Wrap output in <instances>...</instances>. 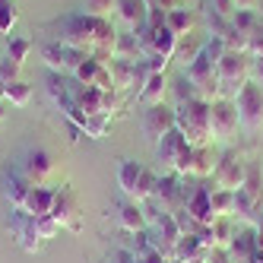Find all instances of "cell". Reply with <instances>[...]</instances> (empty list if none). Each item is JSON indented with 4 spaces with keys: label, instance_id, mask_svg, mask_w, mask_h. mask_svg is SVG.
<instances>
[{
    "label": "cell",
    "instance_id": "obj_1",
    "mask_svg": "<svg viewBox=\"0 0 263 263\" xmlns=\"http://www.w3.org/2000/svg\"><path fill=\"white\" fill-rule=\"evenodd\" d=\"M54 39L61 45H70L77 51L92 54L96 61L111 64L115 61V39L118 29L111 20H102V16H86V13H67L54 23Z\"/></svg>",
    "mask_w": 263,
    "mask_h": 263
},
{
    "label": "cell",
    "instance_id": "obj_2",
    "mask_svg": "<svg viewBox=\"0 0 263 263\" xmlns=\"http://www.w3.org/2000/svg\"><path fill=\"white\" fill-rule=\"evenodd\" d=\"M210 105H213V102H203V99H194V102L175 105V121H178V130L187 137V143H191V146H206V143L213 140Z\"/></svg>",
    "mask_w": 263,
    "mask_h": 263
},
{
    "label": "cell",
    "instance_id": "obj_3",
    "mask_svg": "<svg viewBox=\"0 0 263 263\" xmlns=\"http://www.w3.org/2000/svg\"><path fill=\"white\" fill-rule=\"evenodd\" d=\"M16 165H20V172L29 178L32 187H51L54 175H58V159L48 146H26Z\"/></svg>",
    "mask_w": 263,
    "mask_h": 263
},
{
    "label": "cell",
    "instance_id": "obj_4",
    "mask_svg": "<svg viewBox=\"0 0 263 263\" xmlns=\"http://www.w3.org/2000/svg\"><path fill=\"white\" fill-rule=\"evenodd\" d=\"M222 99H235L244 83H251V54L248 51H225L222 61L216 64Z\"/></svg>",
    "mask_w": 263,
    "mask_h": 263
},
{
    "label": "cell",
    "instance_id": "obj_5",
    "mask_svg": "<svg viewBox=\"0 0 263 263\" xmlns=\"http://www.w3.org/2000/svg\"><path fill=\"white\" fill-rule=\"evenodd\" d=\"M39 54H42V61L48 64L51 73H67V77H73V70H77L89 58L86 51H77V48H70V45H61L58 39H45L39 45Z\"/></svg>",
    "mask_w": 263,
    "mask_h": 263
},
{
    "label": "cell",
    "instance_id": "obj_6",
    "mask_svg": "<svg viewBox=\"0 0 263 263\" xmlns=\"http://www.w3.org/2000/svg\"><path fill=\"white\" fill-rule=\"evenodd\" d=\"M235 105H238V118L244 130H251V134L263 130V86L244 83L241 92L235 96Z\"/></svg>",
    "mask_w": 263,
    "mask_h": 263
},
{
    "label": "cell",
    "instance_id": "obj_7",
    "mask_svg": "<svg viewBox=\"0 0 263 263\" xmlns=\"http://www.w3.org/2000/svg\"><path fill=\"white\" fill-rule=\"evenodd\" d=\"M187 73V80H191L194 86H197V92H200V99L203 102H216V99H222V83H219V73H216V64L210 61V58H200L184 70Z\"/></svg>",
    "mask_w": 263,
    "mask_h": 263
},
{
    "label": "cell",
    "instance_id": "obj_8",
    "mask_svg": "<svg viewBox=\"0 0 263 263\" xmlns=\"http://www.w3.org/2000/svg\"><path fill=\"white\" fill-rule=\"evenodd\" d=\"M29 191H32V184L20 172V165H16V162H7L4 168H0V197L7 200L10 210H23Z\"/></svg>",
    "mask_w": 263,
    "mask_h": 263
},
{
    "label": "cell",
    "instance_id": "obj_9",
    "mask_svg": "<svg viewBox=\"0 0 263 263\" xmlns=\"http://www.w3.org/2000/svg\"><path fill=\"white\" fill-rule=\"evenodd\" d=\"M244 172H248V162H241V156L235 149H229V153L219 156L210 184L222 187V191H238V187H244Z\"/></svg>",
    "mask_w": 263,
    "mask_h": 263
},
{
    "label": "cell",
    "instance_id": "obj_10",
    "mask_svg": "<svg viewBox=\"0 0 263 263\" xmlns=\"http://www.w3.org/2000/svg\"><path fill=\"white\" fill-rule=\"evenodd\" d=\"M210 124H213V140H232L241 127L235 99H216L210 105Z\"/></svg>",
    "mask_w": 263,
    "mask_h": 263
},
{
    "label": "cell",
    "instance_id": "obj_11",
    "mask_svg": "<svg viewBox=\"0 0 263 263\" xmlns=\"http://www.w3.org/2000/svg\"><path fill=\"white\" fill-rule=\"evenodd\" d=\"M51 216L58 219L64 229L80 232V194L73 191L70 184L54 187V206H51Z\"/></svg>",
    "mask_w": 263,
    "mask_h": 263
},
{
    "label": "cell",
    "instance_id": "obj_12",
    "mask_svg": "<svg viewBox=\"0 0 263 263\" xmlns=\"http://www.w3.org/2000/svg\"><path fill=\"white\" fill-rule=\"evenodd\" d=\"M178 127V121H175V108L172 105H149L146 111H143V134H146V140H153V143H159L165 134H172V130Z\"/></svg>",
    "mask_w": 263,
    "mask_h": 263
},
{
    "label": "cell",
    "instance_id": "obj_13",
    "mask_svg": "<svg viewBox=\"0 0 263 263\" xmlns=\"http://www.w3.org/2000/svg\"><path fill=\"white\" fill-rule=\"evenodd\" d=\"M10 229H13V235H16V244L26 251V254H39L42 251V235H39V225H35V219L29 216V213H23V210H13V216H10Z\"/></svg>",
    "mask_w": 263,
    "mask_h": 263
},
{
    "label": "cell",
    "instance_id": "obj_14",
    "mask_svg": "<svg viewBox=\"0 0 263 263\" xmlns=\"http://www.w3.org/2000/svg\"><path fill=\"white\" fill-rule=\"evenodd\" d=\"M73 80L83 83V86H96V89H102V92H118V89H115V80H111L108 64L96 61L92 54H89V58H86L77 70H73Z\"/></svg>",
    "mask_w": 263,
    "mask_h": 263
},
{
    "label": "cell",
    "instance_id": "obj_15",
    "mask_svg": "<svg viewBox=\"0 0 263 263\" xmlns=\"http://www.w3.org/2000/svg\"><path fill=\"white\" fill-rule=\"evenodd\" d=\"M165 213H175L184 206V178L175 172H162L159 187H156V197H153Z\"/></svg>",
    "mask_w": 263,
    "mask_h": 263
},
{
    "label": "cell",
    "instance_id": "obj_16",
    "mask_svg": "<svg viewBox=\"0 0 263 263\" xmlns=\"http://www.w3.org/2000/svg\"><path fill=\"white\" fill-rule=\"evenodd\" d=\"M257 225H244V229H238V235L232 238V244L225 248V254H229V263H254L257 257Z\"/></svg>",
    "mask_w": 263,
    "mask_h": 263
},
{
    "label": "cell",
    "instance_id": "obj_17",
    "mask_svg": "<svg viewBox=\"0 0 263 263\" xmlns=\"http://www.w3.org/2000/svg\"><path fill=\"white\" fill-rule=\"evenodd\" d=\"M187 146H191V143H187V137L175 127L172 134H165L156 143V159H159V165L165 168V172H175V165H178V159H181V153H184Z\"/></svg>",
    "mask_w": 263,
    "mask_h": 263
},
{
    "label": "cell",
    "instance_id": "obj_18",
    "mask_svg": "<svg viewBox=\"0 0 263 263\" xmlns=\"http://www.w3.org/2000/svg\"><path fill=\"white\" fill-rule=\"evenodd\" d=\"M216 162H219V156H216V149L210 143H206V146H194V153H191V178H197V181L213 178Z\"/></svg>",
    "mask_w": 263,
    "mask_h": 263
},
{
    "label": "cell",
    "instance_id": "obj_19",
    "mask_svg": "<svg viewBox=\"0 0 263 263\" xmlns=\"http://www.w3.org/2000/svg\"><path fill=\"white\" fill-rule=\"evenodd\" d=\"M118 225L127 235H137L146 229V216H143V206L137 200H121L118 203Z\"/></svg>",
    "mask_w": 263,
    "mask_h": 263
},
{
    "label": "cell",
    "instance_id": "obj_20",
    "mask_svg": "<svg viewBox=\"0 0 263 263\" xmlns=\"http://www.w3.org/2000/svg\"><path fill=\"white\" fill-rule=\"evenodd\" d=\"M51 206H54V187H32L23 203V213H29L32 219H42L51 216Z\"/></svg>",
    "mask_w": 263,
    "mask_h": 263
},
{
    "label": "cell",
    "instance_id": "obj_21",
    "mask_svg": "<svg viewBox=\"0 0 263 263\" xmlns=\"http://www.w3.org/2000/svg\"><path fill=\"white\" fill-rule=\"evenodd\" d=\"M168 89H172V83H168L165 73H149V80H146V86L137 92V99H140L146 108H149V105H162L165 96H168Z\"/></svg>",
    "mask_w": 263,
    "mask_h": 263
},
{
    "label": "cell",
    "instance_id": "obj_22",
    "mask_svg": "<svg viewBox=\"0 0 263 263\" xmlns=\"http://www.w3.org/2000/svg\"><path fill=\"white\" fill-rule=\"evenodd\" d=\"M203 45H206V39H203V35H181V39H178V48H175V58H172V61H178V64L187 70V67H191V64L200 58V54H203Z\"/></svg>",
    "mask_w": 263,
    "mask_h": 263
},
{
    "label": "cell",
    "instance_id": "obj_23",
    "mask_svg": "<svg viewBox=\"0 0 263 263\" xmlns=\"http://www.w3.org/2000/svg\"><path fill=\"white\" fill-rule=\"evenodd\" d=\"M118 16H121V23L127 29H137L146 23V16H149V4L146 0H118Z\"/></svg>",
    "mask_w": 263,
    "mask_h": 263
},
{
    "label": "cell",
    "instance_id": "obj_24",
    "mask_svg": "<svg viewBox=\"0 0 263 263\" xmlns=\"http://www.w3.org/2000/svg\"><path fill=\"white\" fill-rule=\"evenodd\" d=\"M140 175H143V165H140V162H134V159H121V165H118V187L124 191L127 200L134 197Z\"/></svg>",
    "mask_w": 263,
    "mask_h": 263
},
{
    "label": "cell",
    "instance_id": "obj_25",
    "mask_svg": "<svg viewBox=\"0 0 263 263\" xmlns=\"http://www.w3.org/2000/svg\"><path fill=\"white\" fill-rule=\"evenodd\" d=\"M0 102H10L16 108H26L32 102V86L26 80H16V83H7L0 86Z\"/></svg>",
    "mask_w": 263,
    "mask_h": 263
},
{
    "label": "cell",
    "instance_id": "obj_26",
    "mask_svg": "<svg viewBox=\"0 0 263 263\" xmlns=\"http://www.w3.org/2000/svg\"><path fill=\"white\" fill-rule=\"evenodd\" d=\"M210 232H213V251H216V248H229V244H232V238L238 235V229H235V219H232V216H219V219H213Z\"/></svg>",
    "mask_w": 263,
    "mask_h": 263
},
{
    "label": "cell",
    "instance_id": "obj_27",
    "mask_svg": "<svg viewBox=\"0 0 263 263\" xmlns=\"http://www.w3.org/2000/svg\"><path fill=\"white\" fill-rule=\"evenodd\" d=\"M159 178H162V172H156V168H146V165H143V175H140L137 191H134V197H130V200H137V203L153 200V197H156V187H159Z\"/></svg>",
    "mask_w": 263,
    "mask_h": 263
},
{
    "label": "cell",
    "instance_id": "obj_28",
    "mask_svg": "<svg viewBox=\"0 0 263 263\" xmlns=\"http://www.w3.org/2000/svg\"><path fill=\"white\" fill-rule=\"evenodd\" d=\"M115 58H121V61H143V51H140V42H137L134 32H118Z\"/></svg>",
    "mask_w": 263,
    "mask_h": 263
},
{
    "label": "cell",
    "instance_id": "obj_29",
    "mask_svg": "<svg viewBox=\"0 0 263 263\" xmlns=\"http://www.w3.org/2000/svg\"><path fill=\"white\" fill-rule=\"evenodd\" d=\"M175 48H178V35L172 29H168V26L153 29V54H162V58L172 61L175 58Z\"/></svg>",
    "mask_w": 263,
    "mask_h": 263
},
{
    "label": "cell",
    "instance_id": "obj_30",
    "mask_svg": "<svg viewBox=\"0 0 263 263\" xmlns=\"http://www.w3.org/2000/svg\"><path fill=\"white\" fill-rule=\"evenodd\" d=\"M134 67H137V61H121V58H115L108 64V70H111V80H115V89L121 92V89H134Z\"/></svg>",
    "mask_w": 263,
    "mask_h": 263
},
{
    "label": "cell",
    "instance_id": "obj_31",
    "mask_svg": "<svg viewBox=\"0 0 263 263\" xmlns=\"http://www.w3.org/2000/svg\"><path fill=\"white\" fill-rule=\"evenodd\" d=\"M165 26L172 29L178 39H181V35H191V29H194V13L187 10V7H178V10H172V13L165 16Z\"/></svg>",
    "mask_w": 263,
    "mask_h": 263
},
{
    "label": "cell",
    "instance_id": "obj_32",
    "mask_svg": "<svg viewBox=\"0 0 263 263\" xmlns=\"http://www.w3.org/2000/svg\"><path fill=\"white\" fill-rule=\"evenodd\" d=\"M210 203H213V216H235V191H222L213 187L210 191Z\"/></svg>",
    "mask_w": 263,
    "mask_h": 263
},
{
    "label": "cell",
    "instance_id": "obj_33",
    "mask_svg": "<svg viewBox=\"0 0 263 263\" xmlns=\"http://www.w3.org/2000/svg\"><path fill=\"white\" fill-rule=\"evenodd\" d=\"M32 51H35V42L26 39V35H10V39H7V58H13V61L26 64Z\"/></svg>",
    "mask_w": 263,
    "mask_h": 263
},
{
    "label": "cell",
    "instance_id": "obj_34",
    "mask_svg": "<svg viewBox=\"0 0 263 263\" xmlns=\"http://www.w3.org/2000/svg\"><path fill=\"white\" fill-rule=\"evenodd\" d=\"M175 96V105H184V102H194V99H200V92H197V86L187 80V73H181V77L172 83V89H168Z\"/></svg>",
    "mask_w": 263,
    "mask_h": 263
},
{
    "label": "cell",
    "instance_id": "obj_35",
    "mask_svg": "<svg viewBox=\"0 0 263 263\" xmlns=\"http://www.w3.org/2000/svg\"><path fill=\"white\" fill-rule=\"evenodd\" d=\"M257 23H260V13L257 10H235L232 13V26L244 35H254L257 32Z\"/></svg>",
    "mask_w": 263,
    "mask_h": 263
},
{
    "label": "cell",
    "instance_id": "obj_36",
    "mask_svg": "<svg viewBox=\"0 0 263 263\" xmlns=\"http://www.w3.org/2000/svg\"><path fill=\"white\" fill-rule=\"evenodd\" d=\"M244 191L260 197L263 194V165L260 162H248V172H244Z\"/></svg>",
    "mask_w": 263,
    "mask_h": 263
},
{
    "label": "cell",
    "instance_id": "obj_37",
    "mask_svg": "<svg viewBox=\"0 0 263 263\" xmlns=\"http://www.w3.org/2000/svg\"><path fill=\"white\" fill-rule=\"evenodd\" d=\"M108 127H111V118H108V115H89L86 124H83V134H86L89 140H102V137L108 134Z\"/></svg>",
    "mask_w": 263,
    "mask_h": 263
},
{
    "label": "cell",
    "instance_id": "obj_38",
    "mask_svg": "<svg viewBox=\"0 0 263 263\" xmlns=\"http://www.w3.org/2000/svg\"><path fill=\"white\" fill-rule=\"evenodd\" d=\"M16 80H23V64L4 54V58H0V86L16 83Z\"/></svg>",
    "mask_w": 263,
    "mask_h": 263
},
{
    "label": "cell",
    "instance_id": "obj_39",
    "mask_svg": "<svg viewBox=\"0 0 263 263\" xmlns=\"http://www.w3.org/2000/svg\"><path fill=\"white\" fill-rule=\"evenodd\" d=\"M16 23H20V7H16V0H0V32H10Z\"/></svg>",
    "mask_w": 263,
    "mask_h": 263
},
{
    "label": "cell",
    "instance_id": "obj_40",
    "mask_svg": "<svg viewBox=\"0 0 263 263\" xmlns=\"http://www.w3.org/2000/svg\"><path fill=\"white\" fill-rule=\"evenodd\" d=\"M127 248L134 251L137 257H146V254H153V251H156V241H153V232H149V229L137 232V235H134V241H130Z\"/></svg>",
    "mask_w": 263,
    "mask_h": 263
},
{
    "label": "cell",
    "instance_id": "obj_41",
    "mask_svg": "<svg viewBox=\"0 0 263 263\" xmlns=\"http://www.w3.org/2000/svg\"><path fill=\"white\" fill-rule=\"evenodd\" d=\"M118 7V0H83V10L86 16H102V20H108V13Z\"/></svg>",
    "mask_w": 263,
    "mask_h": 263
},
{
    "label": "cell",
    "instance_id": "obj_42",
    "mask_svg": "<svg viewBox=\"0 0 263 263\" xmlns=\"http://www.w3.org/2000/svg\"><path fill=\"white\" fill-rule=\"evenodd\" d=\"M35 225H39V235L42 241H51V238H58L64 232V225L54 219V216H42V219H35Z\"/></svg>",
    "mask_w": 263,
    "mask_h": 263
},
{
    "label": "cell",
    "instance_id": "obj_43",
    "mask_svg": "<svg viewBox=\"0 0 263 263\" xmlns=\"http://www.w3.org/2000/svg\"><path fill=\"white\" fill-rule=\"evenodd\" d=\"M146 70L149 73H165L168 70V58H162V54H149V58H143Z\"/></svg>",
    "mask_w": 263,
    "mask_h": 263
},
{
    "label": "cell",
    "instance_id": "obj_44",
    "mask_svg": "<svg viewBox=\"0 0 263 263\" xmlns=\"http://www.w3.org/2000/svg\"><path fill=\"white\" fill-rule=\"evenodd\" d=\"M134 260H137V254L130 248H115L108 254V263H134Z\"/></svg>",
    "mask_w": 263,
    "mask_h": 263
},
{
    "label": "cell",
    "instance_id": "obj_45",
    "mask_svg": "<svg viewBox=\"0 0 263 263\" xmlns=\"http://www.w3.org/2000/svg\"><path fill=\"white\" fill-rule=\"evenodd\" d=\"M251 83L263 86V58H251Z\"/></svg>",
    "mask_w": 263,
    "mask_h": 263
},
{
    "label": "cell",
    "instance_id": "obj_46",
    "mask_svg": "<svg viewBox=\"0 0 263 263\" xmlns=\"http://www.w3.org/2000/svg\"><path fill=\"white\" fill-rule=\"evenodd\" d=\"M213 10L222 16H232L235 13V0H213Z\"/></svg>",
    "mask_w": 263,
    "mask_h": 263
},
{
    "label": "cell",
    "instance_id": "obj_47",
    "mask_svg": "<svg viewBox=\"0 0 263 263\" xmlns=\"http://www.w3.org/2000/svg\"><path fill=\"white\" fill-rule=\"evenodd\" d=\"M156 7L165 10V13H172V10H178V7H184V4H181V0H156Z\"/></svg>",
    "mask_w": 263,
    "mask_h": 263
},
{
    "label": "cell",
    "instance_id": "obj_48",
    "mask_svg": "<svg viewBox=\"0 0 263 263\" xmlns=\"http://www.w3.org/2000/svg\"><path fill=\"white\" fill-rule=\"evenodd\" d=\"M235 10H257V0H235Z\"/></svg>",
    "mask_w": 263,
    "mask_h": 263
},
{
    "label": "cell",
    "instance_id": "obj_49",
    "mask_svg": "<svg viewBox=\"0 0 263 263\" xmlns=\"http://www.w3.org/2000/svg\"><path fill=\"white\" fill-rule=\"evenodd\" d=\"M257 241H260V244H263V216H260V219H257Z\"/></svg>",
    "mask_w": 263,
    "mask_h": 263
},
{
    "label": "cell",
    "instance_id": "obj_50",
    "mask_svg": "<svg viewBox=\"0 0 263 263\" xmlns=\"http://www.w3.org/2000/svg\"><path fill=\"white\" fill-rule=\"evenodd\" d=\"M257 213H263V194L257 197Z\"/></svg>",
    "mask_w": 263,
    "mask_h": 263
},
{
    "label": "cell",
    "instance_id": "obj_51",
    "mask_svg": "<svg viewBox=\"0 0 263 263\" xmlns=\"http://www.w3.org/2000/svg\"><path fill=\"white\" fill-rule=\"evenodd\" d=\"M257 13H260V20H263V0H257Z\"/></svg>",
    "mask_w": 263,
    "mask_h": 263
},
{
    "label": "cell",
    "instance_id": "obj_52",
    "mask_svg": "<svg viewBox=\"0 0 263 263\" xmlns=\"http://www.w3.org/2000/svg\"><path fill=\"white\" fill-rule=\"evenodd\" d=\"M254 35H263V20L257 23V32H254Z\"/></svg>",
    "mask_w": 263,
    "mask_h": 263
},
{
    "label": "cell",
    "instance_id": "obj_53",
    "mask_svg": "<svg viewBox=\"0 0 263 263\" xmlns=\"http://www.w3.org/2000/svg\"><path fill=\"white\" fill-rule=\"evenodd\" d=\"M0 121H4V102H0Z\"/></svg>",
    "mask_w": 263,
    "mask_h": 263
}]
</instances>
